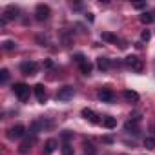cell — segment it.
I'll return each instance as SVG.
<instances>
[{
    "label": "cell",
    "instance_id": "7402d4cb",
    "mask_svg": "<svg viewBox=\"0 0 155 155\" xmlns=\"http://www.w3.org/2000/svg\"><path fill=\"white\" fill-rule=\"evenodd\" d=\"M144 146H146L148 150H153V148H155V139H153V137H144Z\"/></svg>",
    "mask_w": 155,
    "mask_h": 155
},
{
    "label": "cell",
    "instance_id": "4316f807",
    "mask_svg": "<svg viewBox=\"0 0 155 155\" xmlns=\"http://www.w3.org/2000/svg\"><path fill=\"white\" fill-rule=\"evenodd\" d=\"M102 142H106V144H111V142H113V137H111V135H106V137H102Z\"/></svg>",
    "mask_w": 155,
    "mask_h": 155
},
{
    "label": "cell",
    "instance_id": "e0dca14e",
    "mask_svg": "<svg viewBox=\"0 0 155 155\" xmlns=\"http://www.w3.org/2000/svg\"><path fill=\"white\" fill-rule=\"evenodd\" d=\"M91 69H93V66H91V62H90V60H84V62L81 64V71H82L84 75H90V73H91Z\"/></svg>",
    "mask_w": 155,
    "mask_h": 155
},
{
    "label": "cell",
    "instance_id": "83f0119b",
    "mask_svg": "<svg viewBox=\"0 0 155 155\" xmlns=\"http://www.w3.org/2000/svg\"><path fill=\"white\" fill-rule=\"evenodd\" d=\"M44 66H46V68H53L55 64H53V60H49V58H48V60L44 62Z\"/></svg>",
    "mask_w": 155,
    "mask_h": 155
},
{
    "label": "cell",
    "instance_id": "5bb4252c",
    "mask_svg": "<svg viewBox=\"0 0 155 155\" xmlns=\"http://www.w3.org/2000/svg\"><path fill=\"white\" fill-rule=\"evenodd\" d=\"M97 66H99L102 71H108V69L111 68V60L106 58V57H99V58H97Z\"/></svg>",
    "mask_w": 155,
    "mask_h": 155
},
{
    "label": "cell",
    "instance_id": "ac0fdd59",
    "mask_svg": "<svg viewBox=\"0 0 155 155\" xmlns=\"http://www.w3.org/2000/svg\"><path fill=\"white\" fill-rule=\"evenodd\" d=\"M60 151H62V155H75V153H73V146H71L69 142H64L62 148H60Z\"/></svg>",
    "mask_w": 155,
    "mask_h": 155
},
{
    "label": "cell",
    "instance_id": "9a60e30c",
    "mask_svg": "<svg viewBox=\"0 0 155 155\" xmlns=\"http://www.w3.org/2000/svg\"><path fill=\"white\" fill-rule=\"evenodd\" d=\"M101 38H102L104 42H108V44H115V42H117V35H113V33H110V31H102V33H101Z\"/></svg>",
    "mask_w": 155,
    "mask_h": 155
},
{
    "label": "cell",
    "instance_id": "5b68a950",
    "mask_svg": "<svg viewBox=\"0 0 155 155\" xmlns=\"http://www.w3.org/2000/svg\"><path fill=\"white\" fill-rule=\"evenodd\" d=\"M49 8L48 6H44V4H38L37 6V9H35V18L38 20V22H42V20H48L49 18Z\"/></svg>",
    "mask_w": 155,
    "mask_h": 155
},
{
    "label": "cell",
    "instance_id": "d6986e66",
    "mask_svg": "<svg viewBox=\"0 0 155 155\" xmlns=\"http://www.w3.org/2000/svg\"><path fill=\"white\" fill-rule=\"evenodd\" d=\"M153 18H155V17H153L151 13H142V15H140V22H142V24H150V22H153Z\"/></svg>",
    "mask_w": 155,
    "mask_h": 155
},
{
    "label": "cell",
    "instance_id": "7c38bea8",
    "mask_svg": "<svg viewBox=\"0 0 155 155\" xmlns=\"http://www.w3.org/2000/svg\"><path fill=\"white\" fill-rule=\"evenodd\" d=\"M35 95H37V101L38 102H46L48 101V93L44 90V84H37L35 86Z\"/></svg>",
    "mask_w": 155,
    "mask_h": 155
},
{
    "label": "cell",
    "instance_id": "8992f818",
    "mask_svg": "<svg viewBox=\"0 0 155 155\" xmlns=\"http://www.w3.org/2000/svg\"><path fill=\"white\" fill-rule=\"evenodd\" d=\"M26 135V128L22 126V124H15V126H11L9 130H8V137L9 139H20V137H24Z\"/></svg>",
    "mask_w": 155,
    "mask_h": 155
},
{
    "label": "cell",
    "instance_id": "8fae6325",
    "mask_svg": "<svg viewBox=\"0 0 155 155\" xmlns=\"http://www.w3.org/2000/svg\"><path fill=\"white\" fill-rule=\"evenodd\" d=\"M122 97H124V101L126 102H130V104H137L139 102V93L137 91H131V90H124L122 91Z\"/></svg>",
    "mask_w": 155,
    "mask_h": 155
},
{
    "label": "cell",
    "instance_id": "52a82bcc",
    "mask_svg": "<svg viewBox=\"0 0 155 155\" xmlns=\"http://www.w3.org/2000/svg\"><path fill=\"white\" fill-rule=\"evenodd\" d=\"M97 97H99V101H102V102H113V101H115V93H113L110 88H101L99 93H97Z\"/></svg>",
    "mask_w": 155,
    "mask_h": 155
},
{
    "label": "cell",
    "instance_id": "3957f363",
    "mask_svg": "<svg viewBox=\"0 0 155 155\" xmlns=\"http://www.w3.org/2000/svg\"><path fill=\"white\" fill-rule=\"evenodd\" d=\"M73 97H75V88H73V86H64V88H60L58 93H57V101H62V102L71 101Z\"/></svg>",
    "mask_w": 155,
    "mask_h": 155
},
{
    "label": "cell",
    "instance_id": "484cf974",
    "mask_svg": "<svg viewBox=\"0 0 155 155\" xmlns=\"http://www.w3.org/2000/svg\"><path fill=\"white\" fill-rule=\"evenodd\" d=\"M133 8H135V9H144V8H146V2H135Z\"/></svg>",
    "mask_w": 155,
    "mask_h": 155
},
{
    "label": "cell",
    "instance_id": "4dcf8cb0",
    "mask_svg": "<svg viewBox=\"0 0 155 155\" xmlns=\"http://www.w3.org/2000/svg\"><path fill=\"white\" fill-rule=\"evenodd\" d=\"M86 18H88L90 22H93V15H91V13H88V15H86Z\"/></svg>",
    "mask_w": 155,
    "mask_h": 155
},
{
    "label": "cell",
    "instance_id": "ba28073f",
    "mask_svg": "<svg viewBox=\"0 0 155 155\" xmlns=\"http://www.w3.org/2000/svg\"><path fill=\"white\" fill-rule=\"evenodd\" d=\"M35 140H37V133H31V137H28V139H24V142L20 144V148H18V151L20 153H28L31 148H33V144H35Z\"/></svg>",
    "mask_w": 155,
    "mask_h": 155
},
{
    "label": "cell",
    "instance_id": "4fadbf2b",
    "mask_svg": "<svg viewBox=\"0 0 155 155\" xmlns=\"http://www.w3.org/2000/svg\"><path fill=\"white\" fill-rule=\"evenodd\" d=\"M57 144H58V142H57L55 139H48V140H46V146H44V155H51V153L57 150Z\"/></svg>",
    "mask_w": 155,
    "mask_h": 155
},
{
    "label": "cell",
    "instance_id": "30bf717a",
    "mask_svg": "<svg viewBox=\"0 0 155 155\" xmlns=\"http://www.w3.org/2000/svg\"><path fill=\"white\" fill-rule=\"evenodd\" d=\"M81 113H82V117H84L86 120H90L91 124H99V122H101L99 115H97V113H95L93 110H88V108H84V110H82Z\"/></svg>",
    "mask_w": 155,
    "mask_h": 155
},
{
    "label": "cell",
    "instance_id": "ffe728a7",
    "mask_svg": "<svg viewBox=\"0 0 155 155\" xmlns=\"http://www.w3.org/2000/svg\"><path fill=\"white\" fill-rule=\"evenodd\" d=\"M124 130H126V131H130V133H137V126H135V122H133V120H128V122L124 124Z\"/></svg>",
    "mask_w": 155,
    "mask_h": 155
},
{
    "label": "cell",
    "instance_id": "cb8c5ba5",
    "mask_svg": "<svg viewBox=\"0 0 155 155\" xmlns=\"http://www.w3.org/2000/svg\"><path fill=\"white\" fill-rule=\"evenodd\" d=\"M150 37H151V35H150V31H148V29H144V31L140 33V38H142L144 42H148V40H150Z\"/></svg>",
    "mask_w": 155,
    "mask_h": 155
},
{
    "label": "cell",
    "instance_id": "2e32d148",
    "mask_svg": "<svg viewBox=\"0 0 155 155\" xmlns=\"http://www.w3.org/2000/svg\"><path fill=\"white\" fill-rule=\"evenodd\" d=\"M102 126H104V128H108V130H113V128L117 126V119L108 115V117H104V119H102Z\"/></svg>",
    "mask_w": 155,
    "mask_h": 155
},
{
    "label": "cell",
    "instance_id": "7a4b0ae2",
    "mask_svg": "<svg viewBox=\"0 0 155 155\" xmlns=\"http://www.w3.org/2000/svg\"><path fill=\"white\" fill-rule=\"evenodd\" d=\"M124 64H126L128 68H131L133 71H137V73H140V71H142V68H144L142 60H140L139 57H135V55H128V57L124 58Z\"/></svg>",
    "mask_w": 155,
    "mask_h": 155
},
{
    "label": "cell",
    "instance_id": "6da1fadb",
    "mask_svg": "<svg viewBox=\"0 0 155 155\" xmlns=\"http://www.w3.org/2000/svg\"><path fill=\"white\" fill-rule=\"evenodd\" d=\"M13 91H15V95H17L22 102H26V101L29 99V86L24 84V82H17V84H13Z\"/></svg>",
    "mask_w": 155,
    "mask_h": 155
},
{
    "label": "cell",
    "instance_id": "277c9868",
    "mask_svg": "<svg viewBox=\"0 0 155 155\" xmlns=\"http://www.w3.org/2000/svg\"><path fill=\"white\" fill-rule=\"evenodd\" d=\"M37 69H38V66H37V62H33V60H26V62H22L20 64V71L24 73V75H37Z\"/></svg>",
    "mask_w": 155,
    "mask_h": 155
},
{
    "label": "cell",
    "instance_id": "44dd1931",
    "mask_svg": "<svg viewBox=\"0 0 155 155\" xmlns=\"http://www.w3.org/2000/svg\"><path fill=\"white\" fill-rule=\"evenodd\" d=\"M8 79H9V71L4 68V69H0V82L2 84H6L8 82Z\"/></svg>",
    "mask_w": 155,
    "mask_h": 155
},
{
    "label": "cell",
    "instance_id": "603a6c76",
    "mask_svg": "<svg viewBox=\"0 0 155 155\" xmlns=\"http://www.w3.org/2000/svg\"><path fill=\"white\" fill-rule=\"evenodd\" d=\"M2 48H4V49H6V51H13V49H15V48H17V44H15V42H13V40H6V42H4V44H2Z\"/></svg>",
    "mask_w": 155,
    "mask_h": 155
},
{
    "label": "cell",
    "instance_id": "d4e9b609",
    "mask_svg": "<svg viewBox=\"0 0 155 155\" xmlns=\"http://www.w3.org/2000/svg\"><path fill=\"white\" fill-rule=\"evenodd\" d=\"M37 40L40 42V46H48V37H42V35H38V37H37Z\"/></svg>",
    "mask_w": 155,
    "mask_h": 155
},
{
    "label": "cell",
    "instance_id": "9c48e42d",
    "mask_svg": "<svg viewBox=\"0 0 155 155\" xmlns=\"http://www.w3.org/2000/svg\"><path fill=\"white\" fill-rule=\"evenodd\" d=\"M18 13H20V11H18V8H17V6H8V8H6V11H4L2 20H6V22H8V20H13V18H17V17H18Z\"/></svg>",
    "mask_w": 155,
    "mask_h": 155
},
{
    "label": "cell",
    "instance_id": "f1b7e54d",
    "mask_svg": "<svg viewBox=\"0 0 155 155\" xmlns=\"http://www.w3.org/2000/svg\"><path fill=\"white\" fill-rule=\"evenodd\" d=\"M69 137H71V133H69V131H64V133H62V139H64L66 142H68V139H69Z\"/></svg>",
    "mask_w": 155,
    "mask_h": 155
},
{
    "label": "cell",
    "instance_id": "f546056e",
    "mask_svg": "<svg viewBox=\"0 0 155 155\" xmlns=\"http://www.w3.org/2000/svg\"><path fill=\"white\" fill-rule=\"evenodd\" d=\"M84 146H86V151H90V153L93 151V144H90V142H86Z\"/></svg>",
    "mask_w": 155,
    "mask_h": 155
}]
</instances>
